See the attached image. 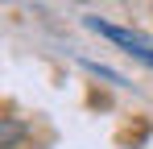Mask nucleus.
<instances>
[{"label": "nucleus", "instance_id": "1", "mask_svg": "<svg viewBox=\"0 0 153 149\" xmlns=\"http://www.w3.org/2000/svg\"><path fill=\"white\" fill-rule=\"evenodd\" d=\"M87 29H95V33H103L108 42H116V46L124 50V54H132V58H141L145 66H153V46L141 37V33H128V29H116V25L100 21V17H87Z\"/></svg>", "mask_w": 153, "mask_h": 149}, {"label": "nucleus", "instance_id": "2", "mask_svg": "<svg viewBox=\"0 0 153 149\" xmlns=\"http://www.w3.org/2000/svg\"><path fill=\"white\" fill-rule=\"evenodd\" d=\"M13 141H17V124L8 120V124H4V145H13Z\"/></svg>", "mask_w": 153, "mask_h": 149}]
</instances>
